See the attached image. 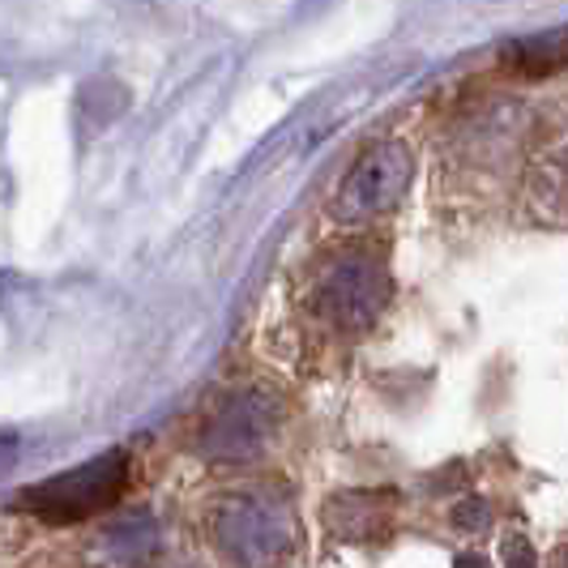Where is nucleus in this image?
I'll return each instance as SVG.
<instances>
[{
    "instance_id": "f257e3e1",
    "label": "nucleus",
    "mask_w": 568,
    "mask_h": 568,
    "mask_svg": "<svg viewBox=\"0 0 568 568\" xmlns=\"http://www.w3.org/2000/svg\"><path fill=\"white\" fill-rule=\"evenodd\" d=\"M210 535L214 547L235 565H274L300 547V517L283 491L244 487L214 505Z\"/></svg>"
},
{
    "instance_id": "423d86ee",
    "label": "nucleus",
    "mask_w": 568,
    "mask_h": 568,
    "mask_svg": "<svg viewBox=\"0 0 568 568\" xmlns=\"http://www.w3.org/2000/svg\"><path fill=\"white\" fill-rule=\"evenodd\" d=\"M325 526L342 542H385L394 530V496H385V491H342L325 505Z\"/></svg>"
},
{
    "instance_id": "6e6552de",
    "label": "nucleus",
    "mask_w": 568,
    "mask_h": 568,
    "mask_svg": "<svg viewBox=\"0 0 568 568\" xmlns=\"http://www.w3.org/2000/svg\"><path fill=\"white\" fill-rule=\"evenodd\" d=\"M505 64L521 78H551L568 69V22L556 30H542V34H526L505 48Z\"/></svg>"
},
{
    "instance_id": "7ed1b4c3",
    "label": "nucleus",
    "mask_w": 568,
    "mask_h": 568,
    "mask_svg": "<svg viewBox=\"0 0 568 568\" xmlns=\"http://www.w3.org/2000/svg\"><path fill=\"white\" fill-rule=\"evenodd\" d=\"M129 475H133L129 454L112 449V454H99L82 466H73V470H64L57 479L27 487L18 496V509L34 513L52 526H73V521H85L94 513L112 509L129 487Z\"/></svg>"
},
{
    "instance_id": "20e7f679",
    "label": "nucleus",
    "mask_w": 568,
    "mask_h": 568,
    "mask_svg": "<svg viewBox=\"0 0 568 568\" xmlns=\"http://www.w3.org/2000/svg\"><path fill=\"white\" fill-rule=\"evenodd\" d=\"M410 171H415V159H410L406 142L368 145L342 180L334 219L338 223H372V219L398 210L406 189H410Z\"/></svg>"
},
{
    "instance_id": "0eeeda50",
    "label": "nucleus",
    "mask_w": 568,
    "mask_h": 568,
    "mask_svg": "<svg viewBox=\"0 0 568 568\" xmlns=\"http://www.w3.org/2000/svg\"><path fill=\"white\" fill-rule=\"evenodd\" d=\"M530 201L539 219L568 227V138L556 142L530 171Z\"/></svg>"
},
{
    "instance_id": "39448f33",
    "label": "nucleus",
    "mask_w": 568,
    "mask_h": 568,
    "mask_svg": "<svg viewBox=\"0 0 568 568\" xmlns=\"http://www.w3.org/2000/svg\"><path fill=\"white\" fill-rule=\"evenodd\" d=\"M283 419V402L265 389H240L227 402H219L210 410V419L201 424L197 449L210 462H253L270 449L274 432Z\"/></svg>"
},
{
    "instance_id": "f03ea898",
    "label": "nucleus",
    "mask_w": 568,
    "mask_h": 568,
    "mask_svg": "<svg viewBox=\"0 0 568 568\" xmlns=\"http://www.w3.org/2000/svg\"><path fill=\"white\" fill-rule=\"evenodd\" d=\"M389 304V270L376 253L342 248L313 278V313L334 334H368Z\"/></svg>"
}]
</instances>
